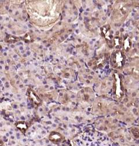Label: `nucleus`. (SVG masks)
I'll list each match as a JSON object with an SVG mask.
<instances>
[{
	"label": "nucleus",
	"instance_id": "obj_13",
	"mask_svg": "<svg viewBox=\"0 0 139 146\" xmlns=\"http://www.w3.org/2000/svg\"><path fill=\"white\" fill-rule=\"evenodd\" d=\"M28 26H29V27H31V26H30V25H28Z\"/></svg>",
	"mask_w": 139,
	"mask_h": 146
},
{
	"label": "nucleus",
	"instance_id": "obj_10",
	"mask_svg": "<svg viewBox=\"0 0 139 146\" xmlns=\"http://www.w3.org/2000/svg\"><path fill=\"white\" fill-rule=\"evenodd\" d=\"M1 63L3 64V63H4V62H3V61H1Z\"/></svg>",
	"mask_w": 139,
	"mask_h": 146
},
{
	"label": "nucleus",
	"instance_id": "obj_5",
	"mask_svg": "<svg viewBox=\"0 0 139 146\" xmlns=\"http://www.w3.org/2000/svg\"><path fill=\"white\" fill-rule=\"evenodd\" d=\"M124 31V29H120V31Z\"/></svg>",
	"mask_w": 139,
	"mask_h": 146
},
{
	"label": "nucleus",
	"instance_id": "obj_7",
	"mask_svg": "<svg viewBox=\"0 0 139 146\" xmlns=\"http://www.w3.org/2000/svg\"><path fill=\"white\" fill-rule=\"evenodd\" d=\"M118 34H119V32H118V31H117V32L116 33V35H118Z\"/></svg>",
	"mask_w": 139,
	"mask_h": 146
},
{
	"label": "nucleus",
	"instance_id": "obj_8",
	"mask_svg": "<svg viewBox=\"0 0 139 146\" xmlns=\"http://www.w3.org/2000/svg\"><path fill=\"white\" fill-rule=\"evenodd\" d=\"M86 71H87V72H88V71H89V70L88 69H87V70H86Z\"/></svg>",
	"mask_w": 139,
	"mask_h": 146
},
{
	"label": "nucleus",
	"instance_id": "obj_6",
	"mask_svg": "<svg viewBox=\"0 0 139 146\" xmlns=\"http://www.w3.org/2000/svg\"><path fill=\"white\" fill-rule=\"evenodd\" d=\"M30 52H27V54H28V55L30 54Z\"/></svg>",
	"mask_w": 139,
	"mask_h": 146
},
{
	"label": "nucleus",
	"instance_id": "obj_2",
	"mask_svg": "<svg viewBox=\"0 0 139 146\" xmlns=\"http://www.w3.org/2000/svg\"><path fill=\"white\" fill-rule=\"evenodd\" d=\"M88 65H89V66H91V65H92V63H91V62H89V64H88Z\"/></svg>",
	"mask_w": 139,
	"mask_h": 146
},
{
	"label": "nucleus",
	"instance_id": "obj_15",
	"mask_svg": "<svg viewBox=\"0 0 139 146\" xmlns=\"http://www.w3.org/2000/svg\"><path fill=\"white\" fill-rule=\"evenodd\" d=\"M6 9H8V7H6Z\"/></svg>",
	"mask_w": 139,
	"mask_h": 146
},
{
	"label": "nucleus",
	"instance_id": "obj_11",
	"mask_svg": "<svg viewBox=\"0 0 139 146\" xmlns=\"http://www.w3.org/2000/svg\"><path fill=\"white\" fill-rule=\"evenodd\" d=\"M62 40H64V38L63 37H62Z\"/></svg>",
	"mask_w": 139,
	"mask_h": 146
},
{
	"label": "nucleus",
	"instance_id": "obj_3",
	"mask_svg": "<svg viewBox=\"0 0 139 146\" xmlns=\"http://www.w3.org/2000/svg\"><path fill=\"white\" fill-rule=\"evenodd\" d=\"M127 25V26H129V22L127 23V25Z\"/></svg>",
	"mask_w": 139,
	"mask_h": 146
},
{
	"label": "nucleus",
	"instance_id": "obj_9",
	"mask_svg": "<svg viewBox=\"0 0 139 146\" xmlns=\"http://www.w3.org/2000/svg\"><path fill=\"white\" fill-rule=\"evenodd\" d=\"M131 60H132L131 59H129V60H128V61H131Z\"/></svg>",
	"mask_w": 139,
	"mask_h": 146
},
{
	"label": "nucleus",
	"instance_id": "obj_4",
	"mask_svg": "<svg viewBox=\"0 0 139 146\" xmlns=\"http://www.w3.org/2000/svg\"><path fill=\"white\" fill-rule=\"evenodd\" d=\"M135 95H136V94H135V93L133 94V96H135Z\"/></svg>",
	"mask_w": 139,
	"mask_h": 146
},
{
	"label": "nucleus",
	"instance_id": "obj_14",
	"mask_svg": "<svg viewBox=\"0 0 139 146\" xmlns=\"http://www.w3.org/2000/svg\"><path fill=\"white\" fill-rule=\"evenodd\" d=\"M14 57H15V58H16V57H17V56H16V55H15V56H14Z\"/></svg>",
	"mask_w": 139,
	"mask_h": 146
},
{
	"label": "nucleus",
	"instance_id": "obj_12",
	"mask_svg": "<svg viewBox=\"0 0 139 146\" xmlns=\"http://www.w3.org/2000/svg\"><path fill=\"white\" fill-rule=\"evenodd\" d=\"M21 49L22 50V49H23V48H22V47H21Z\"/></svg>",
	"mask_w": 139,
	"mask_h": 146
},
{
	"label": "nucleus",
	"instance_id": "obj_1",
	"mask_svg": "<svg viewBox=\"0 0 139 146\" xmlns=\"http://www.w3.org/2000/svg\"><path fill=\"white\" fill-rule=\"evenodd\" d=\"M104 56H105L106 58L109 59V53H105V54H104Z\"/></svg>",
	"mask_w": 139,
	"mask_h": 146
}]
</instances>
